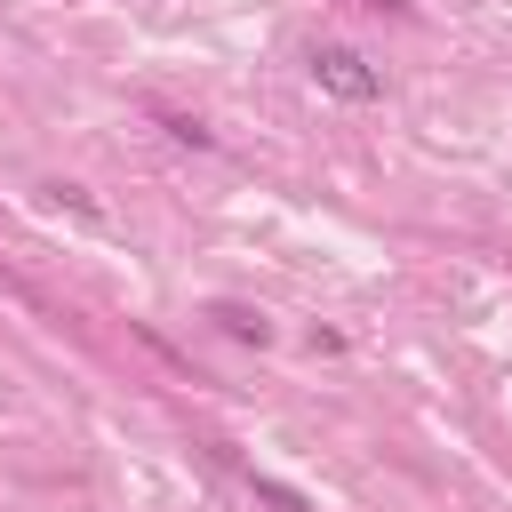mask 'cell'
Returning <instances> with one entry per match:
<instances>
[{
    "instance_id": "cell-3",
    "label": "cell",
    "mask_w": 512,
    "mask_h": 512,
    "mask_svg": "<svg viewBox=\"0 0 512 512\" xmlns=\"http://www.w3.org/2000/svg\"><path fill=\"white\" fill-rule=\"evenodd\" d=\"M40 192H48V208H64V216H80V224H104V208H96L80 184H40Z\"/></svg>"
},
{
    "instance_id": "cell-4",
    "label": "cell",
    "mask_w": 512,
    "mask_h": 512,
    "mask_svg": "<svg viewBox=\"0 0 512 512\" xmlns=\"http://www.w3.org/2000/svg\"><path fill=\"white\" fill-rule=\"evenodd\" d=\"M248 488H256V504H272V512H312L288 480H272V472H248Z\"/></svg>"
},
{
    "instance_id": "cell-1",
    "label": "cell",
    "mask_w": 512,
    "mask_h": 512,
    "mask_svg": "<svg viewBox=\"0 0 512 512\" xmlns=\"http://www.w3.org/2000/svg\"><path fill=\"white\" fill-rule=\"evenodd\" d=\"M312 80L328 88V96H344V104H376L384 96V72L360 56V48H344V40H312Z\"/></svg>"
},
{
    "instance_id": "cell-5",
    "label": "cell",
    "mask_w": 512,
    "mask_h": 512,
    "mask_svg": "<svg viewBox=\"0 0 512 512\" xmlns=\"http://www.w3.org/2000/svg\"><path fill=\"white\" fill-rule=\"evenodd\" d=\"M160 128H168L176 144H192V152H208V128H200L192 112H160Z\"/></svg>"
},
{
    "instance_id": "cell-2",
    "label": "cell",
    "mask_w": 512,
    "mask_h": 512,
    "mask_svg": "<svg viewBox=\"0 0 512 512\" xmlns=\"http://www.w3.org/2000/svg\"><path fill=\"white\" fill-rule=\"evenodd\" d=\"M216 328L240 336V344H272V320H264L256 304H216Z\"/></svg>"
}]
</instances>
